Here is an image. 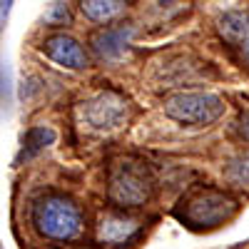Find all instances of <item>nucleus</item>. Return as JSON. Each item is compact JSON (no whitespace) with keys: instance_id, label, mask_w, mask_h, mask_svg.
<instances>
[{"instance_id":"ddd939ff","label":"nucleus","mask_w":249,"mask_h":249,"mask_svg":"<svg viewBox=\"0 0 249 249\" xmlns=\"http://www.w3.org/2000/svg\"><path fill=\"white\" fill-rule=\"evenodd\" d=\"M45 23L53 25V28H60V25L70 23V10H68V5H65V3H53L50 10L45 13Z\"/></svg>"},{"instance_id":"9d476101","label":"nucleus","mask_w":249,"mask_h":249,"mask_svg":"<svg viewBox=\"0 0 249 249\" xmlns=\"http://www.w3.org/2000/svg\"><path fill=\"white\" fill-rule=\"evenodd\" d=\"M127 8L130 0H80V13L95 25H110Z\"/></svg>"},{"instance_id":"0eeeda50","label":"nucleus","mask_w":249,"mask_h":249,"mask_svg":"<svg viewBox=\"0 0 249 249\" xmlns=\"http://www.w3.org/2000/svg\"><path fill=\"white\" fill-rule=\"evenodd\" d=\"M142 232V219L130 214V210H110L97 219V239L107 247H124Z\"/></svg>"},{"instance_id":"1a4fd4ad","label":"nucleus","mask_w":249,"mask_h":249,"mask_svg":"<svg viewBox=\"0 0 249 249\" xmlns=\"http://www.w3.org/2000/svg\"><path fill=\"white\" fill-rule=\"evenodd\" d=\"M135 37V25H117V28H102L92 37V53L105 60V62H120L124 55L130 53Z\"/></svg>"},{"instance_id":"39448f33","label":"nucleus","mask_w":249,"mask_h":249,"mask_svg":"<svg viewBox=\"0 0 249 249\" xmlns=\"http://www.w3.org/2000/svg\"><path fill=\"white\" fill-rule=\"evenodd\" d=\"M130 110H132L130 100L124 95H120L115 90H105V92H97L95 97L82 102L80 115L90 130L110 132V130H120L122 124H127Z\"/></svg>"},{"instance_id":"20e7f679","label":"nucleus","mask_w":249,"mask_h":249,"mask_svg":"<svg viewBox=\"0 0 249 249\" xmlns=\"http://www.w3.org/2000/svg\"><path fill=\"white\" fill-rule=\"evenodd\" d=\"M162 110L170 120L179 124H192V127H207L214 124L227 112V102L204 90H179L162 100Z\"/></svg>"},{"instance_id":"6e6552de","label":"nucleus","mask_w":249,"mask_h":249,"mask_svg":"<svg viewBox=\"0 0 249 249\" xmlns=\"http://www.w3.org/2000/svg\"><path fill=\"white\" fill-rule=\"evenodd\" d=\"M217 35L222 37L224 45H230L242 65L249 70V13L247 10H230L219 15L217 20Z\"/></svg>"},{"instance_id":"2eb2a0df","label":"nucleus","mask_w":249,"mask_h":249,"mask_svg":"<svg viewBox=\"0 0 249 249\" xmlns=\"http://www.w3.org/2000/svg\"><path fill=\"white\" fill-rule=\"evenodd\" d=\"M10 3H13V0H0V5H3V8H5V10H8V8H10Z\"/></svg>"},{"instance_id":"4468645a","label":"nucleus","mask_w":249,"mask_h":249,"mask_svg":"<svg viewBox=\"0 0 249 249\" xmlns=\"http://www.w3.org/2000/svg\"><path fill=\"white\" fill-rule=\"evenodd\" d=\"M62 249H97V247H90V244H70V247H62Z\"/></svg>"},{"instance_id":"423d86ee","label":"nucleus","mask_w":249,"mask_h":249,"mask_svg":"<svg viewBox=\"0 0 249 249\" xmlns=\"http://www.w3.org/2000/svg\"><path fill=\"white\" fill-rule=\"evenodd\" d=\"M40 53H43L53 65L62 70H85L90 65V55L85 45L70 33H53L40 43Z\"/></svg>"},{"instance_id":"9b49d317","label":"nucleus","mask_w":249,"mask_h":249,"mask_svg":"<svg viewBox=\"0 0 249 249\" xmlns=\"http://www.w3.org/2000/svg\"><path fill=\"white\" fill-rule=\"evenodd\" d=\"M224 179L234 184V187H242V190H249V150L239 152L237 157H232L224 167Z\"/></svg>"},{"instance_id":"f03ea898","label":"nucleus","mask_w":249,"mask_h":249,"mask_svg":"<svg viewBox=\"0 0 249 249\" xmlns=\"http://www.w3.org/2000/svg\"><path fill=\"white\" fill-rule=\"evenodd\" d=\"M237 210H239V202L230 192L217 190V187H197V190L182 197L175 214L190 230L204 232L227 224L237 214Z\"/></svg>"},{"instance_id":"dca6fc26","label":"nucleus","mask_w":249,"mask_h":249,"mask_svg":"<svg viewBox=\"0 0 249 249\" xmlns=\"http://www.w3.org/2000/svg\"><path fill=\"white\" fill-rule=\"evenodd\" d=\"M162 5H172V3H177V0H160Z\"/></svg>"},{"instance_id":"7ed1b4c3","label":"nucleus","mask_w":249,"mask_h":249,"mask_svg":"<svg viewBox=\"0 0 249 249\" xmlns=\"http://www.w3.org/2000/svg\"><path fill=\"white\" fill-rule=\"evenodd\" d=\"M155 177L142 160L122 157L112 164L107 177V197L120 210H137L152 199Z\"/></svg>"},{"instance_id":"f257e3e1","label":"nucleus","mask_w":249,"mask_h":249,"mask_svg":"<svg viewBox=\"0 0 249 249\" xmlns=\"http://www.w3.org/2000/svg\"><path fill=\"white\" fill-rule=\"evenodd\" d=\"M28 222L40 239L68 244L85 232V214L80 204L62 192H40L28 210Z\"/></svg>"},{"instance_id":"f8f14e48","label":"nucleus","mask_w":249,"mask_h":249,"mask_svg":"<svg viewBox=\"0 0 249 249\" xmlns=\"http://www.w3.org/2000/svg\"><path fill=\"white\" fill-rule=\"evenodd\" d=\"M53 142H55V130L40 124V127H33L25 135V152H28V157H33L37 152H43L48 144H53Z\"/></svg>"}]
</instances>
